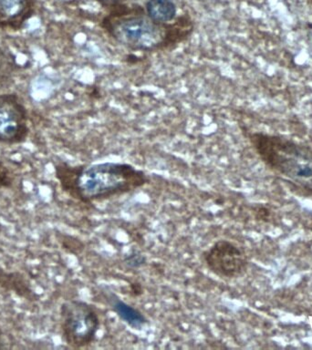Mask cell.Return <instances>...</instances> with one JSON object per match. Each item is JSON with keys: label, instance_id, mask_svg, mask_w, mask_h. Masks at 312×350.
I'll return each instance as SVG.
<instances>
[{"label": "cell", "instance_id": "ba28073f", "mask_svg": "<svg viewBox=\"0 0 312 350\" xmlns=\"http://www.w3.org/2000/svg\"><path fill=\"white\" fill-rule=\"evenodd\" d=\"M109 302L112 310L123 323L135 330H141L149 322L142 311L120 299L116 295H109Z\"/></svg>", "mask_w": 312, "mask_h": 350}, {"label": "cell", "instance_id": "277c9868", "mask_svg": "<svg viewBox=\"0 0 312 350\" xmlns=\"http://www.w3.org/2000/svg\"><path fill=\"white\" fill-rule=\"evenodd\" d=\"M60 317L62 339L68 347L86 349L94 343L101 327L94 306L83 300H68L60 306Z\"/></svg>", "mask_w": 312, "mask_h": 350}, {"label": "cell", "instance_id": "7c38bea8", "mask_svg": "<svg viewBox=\"0 0 312 350\" xmlns=\"http://www.w3.org/2000/svg\"><path fill=\"white\" fill-rule=\"evenodd\" d=\"M3 345H2V340H1V336H0V349H2Z\"/></svg>", "mask_w": 312, "mask_h": 350}, {"label": "cell", "instance_id": "8fae6325", "mask_svg": "<svg viewBox=\"0 0 312 350\" xmlns=\"http://www.w3.org/2000/svg\"><path fill=\"white\" fill-rule=\"evenodd\" d=\"M123 262L128 267L135 269V268H140L146 264V257L138 252H133L125 257Z\"/></svg>", "mask_w": 312, "mask_h": 350}, {"label": "cell", "instance_id": "8992f818", "mask_svg": "<svg viewBox=\"0 0 312 350\" xmlns=\"http://www.w3.org/2000/svg\"><path fill=\"white\" fill-rule=\"evenodd\" d=\"M29 134V111L16 93L0 94V144H23Z\"/></svg>", "mask_w": 312, "mask_h": 350}, {"label": "cell", "instance_id": "3957f363", "mask_svg": "<svg viewBox=\"0 0 312 350\" xmlns=\"http://www.w3.org/2000/svg\"><path fill=\"white\" fill-rule=\"evenodd\" d=\"M248 139L265 165L312 191V148L263 133H249Z\"/></svg>", "mask_w": 312, "mask_h": 350}, {"label": "cell", "instance_id": "7a4b0ae2", "mask_svg": "<svg viewBox=\"0 0 312 350\" xmlns=\"http://www.w3.org/2000/svg\"><path fill=\"white\" fill-rule=\"evenodd\" d=\"M54 170L62 190L84 204L125 196L150 183L146 172L126 163L71 165L62 161Z\"/></svg>", "mask_w": 312, "mask_h": 350}, {"label": "cell", "instance_id": "4fadbf2b", "mask_svg": "<svg viewBox=\"0 0 312 350\" xmlns=\"http://www.w3.org/2000/svg\"><path fill=\"white\" fill-rule=\"evenodd\" d=\"M311 3H312V0H311Z\"/></svg>", "mask_w": 312, "mask_h": 350}, {"label": "cell", "instance_id": "6da1fadb", "mask_svg": "<svg viewBox=\"0 0 312 350\" xmlns=\"http://www.w3.org/2000/svg\"><path fill=\"white\" fill-rule=\"evenodd\" d=\"M104 13L99 25L120 45L133 51L155 52L174 48L194 31L188 13L168 24H158L147 16V0H96Z\"/></svg>", "mask_w": 312, "mask_h": 350}, {"label": "cell", "instance_id": "30bf717a", "mask_svg": "<svg viewBox=\"0 0 312 350\" xmlns=\"http://www.w3.org/2000/svg\"><path fill=\"white\" fill-rule=\"evenodd\" d=\"M14 175L10 168L2 161H0V190L12 187Z\"/></svg>", "mask_w": 312, "mask_h": 350}, {"label": "cell", "instance_id": "5b68a950", "mask_svg": "<svg viewBox=\"0 0 312 350\" xmlns=\"http://www.w3.org/2000/svg\"><path fill=\"white\" fill-rule=\"evenodd\" d=\"M207 269L223 279H234L244 275L248 267V256L231 241L220 239L202 253Z\"/></svg>", "mask_w": 312, "mask_h": 350}, {"label": "cell", "instance_id": "52a82bcc", "mask_svg": "<svg viewBox=\"0 0 312 350\" xmlns=\"http://www.w3.org/2000/svg\"><path fill=\"white\" fill-rule=\"evenodd\" d=\"M35 12V0H0V29L18 31Z\"/></svg>", "mask_w": 312, "mask_h": 350}, {"label": "cell", "instance_id": "9c48e42d", "mask_svg": "<svg viewBox=\"0 0 312 350\" xmlns=\"http://www.w3.org/2000/svg\"><path fill=\"white\" fill-rule=\"evenodd\" d=\"M145 10L147 16L158 24L171 23L179 16L174 0H147Z\"/></svg>", "mask_w": 312, "mask_h": 350}]
</instances>
